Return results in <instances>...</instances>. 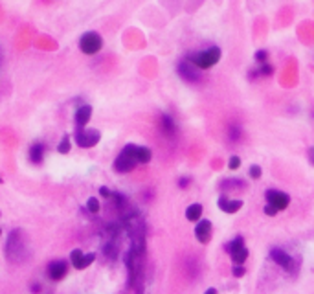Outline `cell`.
Returning <instances> with one entry per match:
<instances>
[{
    "label": "cell",
    "mask_w": 314,
    "mask_h": 294,
    "mask_svg": "<svg viewBox=\"0 0 314 294\" xmlns=\"http://www.w3.org/2000/svg\"><path fill=\"white\" fill-rule=\"evenodd\" d=\"M195 237H197L198 243H208L210 237H212V223L210 221H198L197 226H195Z\"/></svg>",
    "instance_id": "obj_13"
},
{
    "label": "cell",
    "mask_w": 314,
    "mask_h": 294,
    "mask_svg": "<svg viewBox=\"0 0 314 294\" xmlns=\"http://www.w3.org/2000/svg\"><path fill=\"white\" fill-rule=\"evenodd\" d=\"M136 160L129 155V153H125V151H122L120 153V157L114 160V169H116L118 173H129V171H132V169L136 168Z\"/></svg>",
    "instance_id": "obj_11"
},
{
    "label": "cell",
    "mask_w": 314,
    "mask_h": 294,
    "mask_svg": "<svg viewBox=\"0 0 314 294\" xmlns=\"http://www.w3.org/2000/svg\"><path fill=\"white\" fill-rule=\"evenodd\" d=\"M99 193H101L103 197H107V199L112 197V191H111V189H109V188H105V186H103V188H99Z\"/></svg>",
    "instance_id": "obj_28"
},
{
    "label": "cell",
    "mask_w": 314,
    "mask_h": 294,
    "mask_svg": "<svg viewBox=\"0 0 314 294\" xmlns=\"http://www.w3.org/2000/svg\"><path fill=\"white\" fill-rule=\"evenodd\" d=\"M274 74V66L270 63H265V65H259V68L255 70V76H261V77H269Z\"/></svg>",
    "instance_id": "obj_20"
},
{
    "label": "cell",
    "mask_w": 314,
    "mask_h": 294,
    "mask_svg": "<svg viewBox=\"0 0 314 294\" xmlns=\"http://www.w3.org/2000/svg\"><path fill=\"white\" fill-rule=\"evenodd\" d=\"M86 208H88V212H92V213L99 212V203H97V199L96 197L88 199V201H86Z\"/></svg>",
    "instance_id": "obj_23"
},
{
    "label": "cell",
    "mask_w": 314,
    "mask_h": 294,
    "mask_svg": "<svg viewBox=\"0 0 314 294\" xmlns=\"http://www.w3.org/2000/svg\"><path fill=\"white\" fill-rule=\"evenodd\" d=\"M233 276H235V278L244 276V267L243 265H235V267H233Z\"/></svg>",
    "instance_id": "obj_26"
},
{
    "label": "cell",
    "mask_w": 314,
    "mask_h": 294,
    "mask_svg": "<svg viewBox=\"0 0 314 294\" xmlns=\"http://www.w3.org/2000/svg\"><path fill=\"white\" fill-rule=\"evenodd\" d=\"M239 166H241V158H239V157H232L228 160V168L230 169H237Z\"/></svg>",
    "instance_id": "obj_25"
},
{
    "label": "cell",
    "mask_w": 314,
    "mask_h": 294,
    "mask_svg": "<svg viewBox=\"0 0 314 294\" xmlns=\"http://www.w3.org/2000/svg\"><path fill=\"white\" fill-rule=\"evenodd\" d=\"M0 233H2V230H0Z\"/></svg>",
    "instance_id": "obj_32"
},
{
    "label": "cell",
    "mask_w": 314,
    "mask_h": 294,
    "mask_svg": "<svg viewBox=\"0 0 314 294\" xmlns=\"http://www.w3.org/2000/svg\"><path fill=\"white\" fill-rule=\"evenodd\" d=\"M219 208L226 213H235L243 208V201H230L226 197H221L219 199Z\"/></svg>",
    "instance_id": "obj_16"
},
{
    "label": "cell",
    "mask_w": 314,
    "mask_h": 294,
    "mask_svg": "<svg viewBox=\"0 0 314 294\" xmlns=\"http://www.w3.org/2000/svg\"><path fill=\"white\" fill-rule=\"evenodd\" d=\"M90 116H92V107L90 105H81V107H79V109L76 111V125H77V129H83V127H86V123H88Z\"/></svg>",
    "instance_id": "obj_14"
},
{
    "label": "cell",
    "mask_w": 314,
    "mask_h": 294,
    "mask_svg": "<svg viewBox=\"0 0 314 294\" xmlns=\"http://www.w3.org/2000/svg\"><path fill=\"white\" fill-rule=\"evenodd\" d=\"M177 70H178V76L182 77L184 81H188V83H198L200 79H202V74H200V70H198L197 66L193 65L191 61H189L188 57L180 59V63H178V66H177Z\"/></svg>",
    "instance_id": "obj_6"
},
{
    "label": "cell",
    "mask_w": 314,
    "mask_h": 294,
    "mask_svg": "<svg viewBox=\"0 0 314 294\" xmlns=\"http://www.w3.org/2000/svg\"><path fill=\"white\" fill-rule=\"evenodd\" d=\"M44 158V145L42 143H33L30 147V160L33 164H41Z\"/></svg>",
    "instance_id": "obj_17"
},
{
    "label": "cell",
    "mask_w": 314,
    "mask_h": 294,
    "mask_svg": "<svg viewBox=\"0 0 314 294\" xmlns=\"http://www.w3.org/2000/svg\"><path fill=\"white\" fill-rule=\"evenodd\" d=\"M261 175H263V171H261V168H259V166H252V168H250V177H252V178H255V180H257V178H261Z\"/></svg>",
    "instance_id": "obj_24"
},
{
    "label": "cell",
    "mask_w": 314,
    "mask_h": 294,
    "mask_svg": "<svg viewBox=\"0 0 314 294\" xmlns=\"http://www.w3.org/2000/svg\"><path fill=\"white\" fill-rule=\"evenodd\" d=\"M94 259H96L94 254H83L79 249L72 250V254H70V261H72V265H74V269H77V270H83V269H86V267H90V265L94 263Z\"/></svg>",
    "instance_id": "obj_9"
},
{
    "label": "cell",
    "mask_w": 314,
    "mask_h": 294,
    "mask_svg": "<svg viewBox=\"0 0 314 294\" xmlns=\"http://www.w3.org/2000/svg\"><path fill=\"white\" fill-rule=\"evenodd\" d=\"M202 217V206L200 204H191L188 210H186V219L193 221V223H198Z\"/></svg>",
    "instance_id": "obj_18"
},
{
    "label": "cell",
    "mask_w": 314,
    "mask_h": 294,
    "mask_svg": "<svg viewBox=\"0 0 314 294\" xmlns=\"http://www.w3.org/2000/svg\"><path fill=\"white\" fill-rule=\"evenodd\" d=\"M253 59L257 61V65H265V63H269V52L257 50L255 52V56H253Z\"/></svg>",
    "instance_id": "obj_22"
},
{
    "label": "cell",
    "mask_w": 314,
    "mask_h": 294,
    "mask_svg": "<svg viewBox=\"0 0 314 294\" xmlns=\"http://www.w3.org/2000/svg\"><path fill=\"white\" fill-rule=\"evenodd\" d=\"M66 272H68V263L63 261V259L51 261L50 267H48V276H50V279H54V281H61L66 276Z\"/></svg>",
    "instance_id": "obj_12"
},
{
    "label": "cell",
    "mask_w": 314,
    "mask_h": 294,
    "mask_svg": "<svg viewBox=\"0 0 314 294\" xmlns=\"http://www.w3.org/2000/svg\"><path fill=\"white\" fill-rule=\"evenodd\" d=\"M204 294H217V289H208Z\"/></svg>",
    "instance_id": "obj_31"
},
{
    "label": "cell",
    "mask_w": 314,
    "mask_h": 294,
    "mask_svg": "<svg viewBox=\"0 0 314 294\" xmlns=\"http://www.w3.org/2000/svg\"><path fill=\"white\" fill-rule=\"evenodd\" d=\"M74 140L79 147L83 149H88V147L97 145V142L101 140V132L96 131V129H76V134H74Z\"/></svg>",
    "instance_id": "obj_4"
},
{
    "label": "cell",
    "mask_w": 314,
    "mask_h": 294,
    "mask_svg": "<svg viewBox=\"0 0 314 294\" xmlns=\"http://www.w3.org/2000/svg\"><path fill=\"white\" fill-rule=\"evenodd\" d=\"M160 129H162V132L166 136H175L177 134V123H175V120L169 114H162L160 116Z\"/></svg>",
    "instance_id": "obj_15"
},
{
    "label": "cell",
    "mask_w": 314,
    "mask_h": 294,
    "mask_svg": "<svg viewBox=\"0 0 314 294\" xmlns=\"http://www.w3.org/2000/svg\"><path fill=\"white\" fill-rule=\"evenodd\" d=\"M6 256L13 263H22L28 256V247H26V237L22 230H15L10 233L8 244H6Z\"/></svg>",
    "instance_id": "obj_1"
},
{
    "label": "cell",
    "mask_w": 314,
    "mask_h": 294,
    "mask_svg": "<svg viewBox=\"0 0 314 294\" xmlns=\"http://www.w3.org/2000/svg\"><path fill=\"white\" fill-rule=\"evenodd\" d=\"M309 158H310V162L314 164V147L312 149H309Z\"/></svg>",
    "instance_id": "obj_30"
},
{
    "label": "cell",
    "mask_w": 314,
    "mask_h": 294,
    "mask_svg": "<svg viewBox=\"0 0 314 294\" xmlns=\"http://www.w3.org/2000/svg\"><path fill=\"white\" fill-rule=\"evenodd\" d=\"M57 149H59V153H63V155H66V153L70 151L72 145H70V136H68V134H65V136H63L61 143L57 145Z\"/></svg>",
    "instance_id": "obj_21"
},
{
    "label": "cell",
    "mask_w": 314,
    "mask_h": 294,
    "mask_svg": "<svg viewBox=\"0 0 314 294\" xmlns=\"http://www.w3.org/2000/svg\"><path fill=\"white\" fill-rule=\"evenodd\" d=\"M241 136H243V129L239 125H230L228 127V138L232 140V142H237V140H241Z\"/></svg>",
    "instance_id": "obj_19"
},
{
    "label": "cell",
    "mask_w": 314,
    "mask_h": 294,
    "mask_svg": "<svg viewBox=\"0 0 314 294\" xmlns=\"http://www.w3.org/2000/svg\"><path fill=\"white\" fill-rule=\"evenodd\" d=\"M265 213H267V215H270V217H274V215L278 213V210L274 208V206H270V204H267V206H265Z\"/></svg>",
    "instance_id": "obj_27"
},
{
    "label": "cell",
    "mask_w": 314,
    "mask_h": 294,
    "mask_svg": "<svg viewBox=\"0 0 314 294\" xmlns=\"http://www.w3.org/2000/svg\"><path fill=\"white\" fill-rule=\"evenodd\" d=\"M223 57V52L219 46H210L206 50L195 52V54H189L188 59L197 66L198 70H208L212 66H215Z\"/></svg>",
    "instance_id": "obj_2"
},
{
    "label": "cell",
    "mask_w": 314,
    "mask_h": 294,
    "mask_svg": "<svg viewBox=\"0 0 314 294\" xmlns=\"http://www.w3.org/2000/svg\"><path fill=\"white\" fill-rule=\"evenodd\" d=\"M123 151L129 153L138 164H149L151 162V149L149 147H143V145H134V143H127L123 147Z\"/></svg>",
    "instance_id": "obj_8"
},
{
    "label": "cell",
    "mask_w": 314,
    "mask_h": 294,
    "mask_svg": "<svg viewBox=\"0 0 314 294\" xmlns=\"http://www.w3.org/2000/svg\"><path fill=\"white\" fill-rule=\"evenodd\" d=\"M265 197H267V203H269L270 206H274V208L278 210V212H279V210L289 208V204H290L289 193L278 191V189H267Z\"/></svg>",
    "instance_id": "obj_7"
},
{
    "label": "cell",
    "mask_w": 314,
    "mask_h": 294,
    "mask_svg": "<svg viewBox=\"0 0 314 294\" xmlns=\"http://www.w3.org/2000/svg\"><path fill=\"white\" fill-rule=\"evenodd\" d=\"M226 252L230 254L233 265H243L248 258V249L244 247V239L243 237H235L233 241H230L226 244Z\"/></svg>",
    "instance_id": "obj_5"
},
{
    "label": "cell",
    "mask_w": 314,
    "mask_h": 294,
    "mask_svg": "<svg viewBox=\"0 0 314 294\" xmlns=\"http://www.w3.org/2000/svg\"><path fill=\"white\" fill-rule=\"evenodd\" d=\"M103 48V39L96 31H86L79 39V50L86 56H94Z\"/></svg>",
    "instance_id": "obj_3"
},
{
    "label": "cell",
    "mask_w": 314,
    "mask_h": 294,
    "mask_svg": "<svg viewBox=\"0 0 314 294\" xmlns=\"http://www.w3.org/2000/svg\"><path fill=\"white\" fill-rule=\"evenodd\" d=\"M270 258H272L274 261H276V263L281 267V269L289 270V272H292L294 267H296L294 259L290 258V256L285 252V250H281V249H272V250H270Z\"/></svg>",
    "instance_id": "obj_10"
},
{
    "label": "cell",
    "mask_w": 314,
    "mask_h": 294,
    "mask_svg": "<svg viewBox=\"0 0 314 294\" xmlns=\"http://www.w3.org/2000/svg\"><path fill=\"white\" fill-rule=\"evenodd\" d=\"M188 184H189V178L188 177H184V178H180V180H178V186H180V188H186Z\"/></svg>",
    "instance_id": "obj_29"
}]
</instances>
